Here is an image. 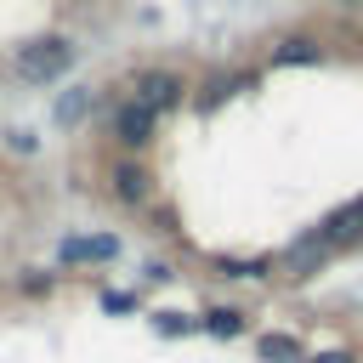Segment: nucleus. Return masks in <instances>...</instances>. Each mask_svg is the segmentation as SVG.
I'll return each mask as SVG.
<instances>
[{"instance_id": "f257e3e1", "label": "nucleus", "mask_w": 363, "mask_h": 363, "mask_svg": "<svg viewBox=\"0 0 363 363\" xmlns=\"http://www.w3.org/2000/svg\"><path fill=\"white\" fill-rule=\"evenodd\" d=\"M74 68V45L68 40H28L23 51H17V79H28V85H45V79H57V74H68Z\"/></svg>"}, {"instance_id": "f03ea898", "label": "nucleus", "mask_w": 363, "mask_h": 363, "mask_svg": "<svg viewBox=\"0 0 363 363\" xmlns=\"http://www.w3.org/2000/svg\"><path fill=\"white\" fill-rule=\"evenodd\" d=\"M182 91H187L182 74H170V68H142L130 102H142L147 113H170V108H182Z\"/></svg>"}, {"instance_id": "7ed1b4c3", "label": "nucleus", "mask_w": 363, "mask_h": 363, "mask_svg": "<svg viewBox=\"0 0 363 363\" xmlns=\"http://www.w3.org/2000/svg\"><path fill=\"white\" fill-rule=\"evenodd\" d=\"M323 261H329V244H323V233H306V238H295V244L284 250L278 272H284L289 284H301V278H312V272H318Z\"/></svg>"}, {"instance_id": "20e7f679", "label": "nucleus", "mask_w": 363, "mask_h": 363, "mask_svg": "<svg viewBox=\"0 0 363 363\" xmlns=\"http://www.w3.org/2000/svg\"><path fill=\"white\" fill-rule=\"evenodd\" d=\"M108 182H113V199H119V204H147V199H153V176H147L142 159H119V164L108 170Z\"/></svg>"}, {"instance_id": "39448f33", "label": "nucleus", "mask_w": 363, "mask_h": 363, "mask_svg": "<svg viewBox=\"0 0 363 363\" xmlns=\"http://www.w3.org/2000/svg\"><path fill=\"white\" fill-rule=\"evenodd\" d=\"M153 125H159V113H147L142 102H125V108L113 113V136H119L125 147H147V142H153Z\"/></svg>"}, {"instance_id": "423d86ee", "label": "nucleus", "mask_w": 363, "mask_h": 363, "mask_svg": "<svg viewBox=\"0 0 363 363\" xmlns=\"http://www.w3.org/2000/svg\"><path fill=\"white\" fill-rule=\"evenodd\" d=\"M318 233H323V244H329V250H335V244H352V238H363V199L340 204V210H335V216H329Z\"/></svg>"}, {"instance_id": "0eeeda50", "label": "nucleus", "mask_w": 363, "mask_h": 363, "mask_svg": "<svg viewBox=\"0 0 363 363\" xmlns=\"http://www.w3.org/2000/svg\"><path fill=\"white\" fill-rule=\"evenodd\" d=\"M318 57H323V45H318L312 34H289V40L272 45V62H278V68H301V62H318Z\"/></svg>"}, {"instance_id": "6e6552de", "label": "nucleus", "mask_w": 363, "mask_h": 363, "mask_svg": "<svg viewBox=\"0 0 363 363\" xmlns=\"http://www.w3.org/2000/svg\"><path fill=\"white\" fill-rule=\"evenodd\" d=\"M119 255V238L96 233V238H68L62 244V261H113Z\"/></svg>"}, {"instance_id": "1a4fd4ad", "label": "nucleus", "mask_w": 363, "mask_h": 363, "mask_svg": "<svg viewBox=\"0 0 363 363\" xmlns=\"http://www.w3.org/2000/svg\"><path fill=\"white\" fill-rule=\"evenodd\" d=\"M85 113H91V85H74L57 96V125H79Z\"/></svg>"}, {"instance_id": "9d476101", "label": "nucleus", "mask_w": 363, "mask_h": 363, "mask_svg": "<svg viewBox=\"0 0 363 363\" xmlns=\"http://www.w3.org/2000/svg\"><path fill=\"white\" fill-rule=\"evenodd\" d=\"M261 357L267 363H306V352H301L295 335H261Z\"/></svg>"}, {"instance_id": "9b49d317", "label": "nucleus", "mask_w": 363, "mask_h": 363, "mask_svg": "<svg viewBox=\"0 0 363 363\" xmlns=\"http://www.w3.org/2000/svg\"><path fill=\"white\" fill-rule=\"evenodd\" d=\"M204 329H210V335H238V329H244V312L216 306V312H204Z\"/></svg>"}, {"instance_id": "f8f14e48", "label": "nucleus", "mask_w": 363, "mask_h": 363, "mask_svg": "<svg viewBox=\"0 0 363 363\" xmlns=\"http://www.w3.org/2000/svg\"><path fill=\"white\" fill-rule=\"evenodd\" d=\"M159 329H164V335H176V329H187V318H182V312H159Z\"/></svg>"}, {"instance_id": "ddd939ff", "label": "nucleus", "mask_w": 363, "mask_h": 363, "mask_svg": "<svg viewBox=\"0 0 363 363\" xmlns=\"http://www.w3.org/2000/svg\"><path fill=\"white\" fill-rule=\"evenodd\" d=\"M306 363H357L352 352H318V357H306Z\"/></svg>"}, {"instance_id": "4468645a", "label": "nucleus", "mask_w": 363, "mask_h": 363, "mask_svg": "<svg viewBox=\"0 0 363 363\" xmlns=\"http://www.w3.org/2000/svg\"><path fill=\"white\" fill-rule=\"evenodd\" d=\"M335 6H363V0H335Z\"/></svg>"}]
</instances>
